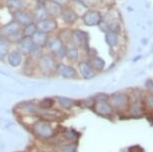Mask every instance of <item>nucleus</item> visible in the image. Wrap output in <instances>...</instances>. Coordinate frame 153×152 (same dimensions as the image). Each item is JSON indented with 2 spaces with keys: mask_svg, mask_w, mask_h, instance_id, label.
Instances as JSON below:
<instances>
[{
  "mask_svg": "<svg viewBox=\"0 0 153 152\" xmlns=\"http://www.w3.org/2000/svg\"><path fill=\"white\" fill-rule=\"evenodd\" d=\"M10 15H11V19L18 22L21 26H25V25L34 22L32 11L30 9H28V8L12 12V13H10Z\"/></svg>",
  "mask_w": 153,
  "mask_h": 152,
  "instance_id": "9",
  "label": "nucleus"
},
{
  "mask_svg": "<svg viewBox=\"0 0 153 152\" xmlns=\"http://www.w3.org/2000/svg\"><path fill=\"white\" fill-rule=\"evenodd\" d=\"M65 58L70 63H78L80 58V48L74 45H67Z\"/></svg>",
  "mask_w": 153,
  "mask_h": 152,
  "instance_id": "19",
  "label": "nucleus"
},
{
  "mask_svg": "<svg viewBox=\"0 0 153 152\" xmlns=\"http://www.w3.org/2000/svg\"><path fill=\"white\" fill-rule=\"evenodd\" d=\"M105 42L110 48H116L119 45V34L113 31L105 32Z\"/></svg>",
  "mask_w": 153,
  "mask_h": 152,
  "instance_id": "22",
  "label": "nucleus"
},
{
  "mask_svg": "<svg viewBox=\"0 0 153 152\" xmlns=\"http://www.w3.org/2000/svg\"><path fill=\"white\" fill-rule=\"evenodd\" d=\"M21 30H22L21 25H20L18 22H16L15 20H12V19H11L10 21H8L7 23L0 25V35L6 37V38L17 32H20Z\"/></svg>",
  "mask_w": 153,
  "mask_h": 152,
  "instance_id": "10",
  "label": "nucleus"
},
{
  "mask_svg": "<svg viewBox=\"0 0 153 152\" xmlns=\"http://www.w3.org/2000/svg\"><path fill=\"white\" fill-rule=\"evenodd\" d=\"M54 104H55V100L53 98H44L38 103V107L43 110H49L52 109Z\"/></svg>",
  "mask_w": 153,
  "mask_h": 152,
  "instance_id": "27",
  "label": "nucleus"
},
{
  "mask_svg": "<svg viewBox=\"0 0 153 152\" xmlns=\"http://www.w3.org/2000/svg\"><path fill=\"white\" fill-rule=\"evenodd\" d=\"M3 3L10 13L27 8V0H3Z\"/></svg>",
  "mask_w": 153,
  "mask_h": 152,
  "instance_id": "16",
  "label": "nucleus"
},
{
  "mask_svg": "<svg viewBox=\"0 0 153 152\" xmlns=\"http://www.w3.org/2000/svg\"><path fill=\"white\" fill-rule=\"evenodd\" d=\"M109 103L114 110L124 111L129 107L130 98H129L128 94L124 92H117L109 96Z\"/></svg>",
  "mask_w": 153,
  "mask_h": 152,
  "instance_id": "4",
  "label": "nucleus"
},
{
  "mask_svg": "<svg viewBox=\"0 0 153 152\" xmlns=\"http://www.w3.org/2000/svg\"><path fill=\"white\" fill-rule=\"evenodd\" d=\"M77 68H78V72L82 78L84 79H91L95 76V70L92 68L90 62L88 60H81L77 63Z\"/></svg>",
  "mask_w": 153,
  "mask_h": 152,
  "instance_id": "14",
  "label": "nucleus"
},
{
  "mask_svg": "<svg viewBox=\"0 0 153 152\" xmlns=\"http://www.w3.org/2000/svg\"><path fill=\"white\" fill-rule=\"evenodd\" d=\"M72 31H73V29H71V28H69V27L59 28L58 31L56 32V34H57V36H58L59 38L67 45V44H69V42L71 41Z\"/></svg>",
  "mask_w": 153,
  "mask_h": 152,
  "instance_id": "23",
  "label": "nucleus"
},
{
  "mask_svg": "<svg viewBox=\"0 0 153 152\" xmlns=\"http://www.w3.org/2000/svg\"><path fill=\"white\" fill-rule=\"evenodd\" d=\"M32 131L37 137L45 140L52 138L55 134V130L52 127V125L46 120H40V121L34 123Z\"/></svg>",
  "mask_w": 153,
  "mask_h": 152,
  "instance_id": "2",
  "label": "nucleus"
},
{
  "mask_svg": "<svg viewBox=\"0 0 153 152\" xmlns=\"http://www.w3.org/2000/svg\"><path fill=\"white\" fill-rule=\"evenodd\" d=\"M37 29L48 34H55L59 29L58 20L53 17H48L44 20L36 22Z\"/></svg>",
  "mask_w": 153,
  "mask_h": 152,
  "instance_id": "8",
  "label": "nucleus"
},
{
  "mask_svg": "<svg viewBox=\"0 0 153 152\" xmlns=\"http://www.w3.org/2000/svg\"><path fill=\"white\" fill-rule=\"evenodd\" d=\"M57 102L58 104L61 106L62 108L64 109H70L71 107H73L75 105V101L73 99L71 98H68V97H63V96H60V97H57Z\"/></svg>",
  "mask_w": 153,
  "mask_h": 152,
  "instance_id": "26",
  "label": "nucleus"
},
{
  "mask_svg": "<svg viewBox=\"0 0 153 152\" xmlns=\"http://www.w3.org/2000/svg\"><path fill=\"white\" fill-rule=\"evenodd\" d=\"M59 18L66 26H72L78 21L79 14L77 13V11L71 5H68V6L62 7Z\"/></svg>",
  "mask_w": 153,
  "mask_h": 152,
  "instance_id": "6",
  "label": "nucleus"
},
{
  "mask_svg": "<svg viewBox=\"0 0 153 152\" xmlns=\"http://www.w3.org/2000/svg\"><path fill=\"white\" fill-rule=\"evenodd\" d=\"M121 25L117 20H112L108 23V31H113V32H116L119 34L121 31Z\"/></svg>",
  "mask_w": 153,
  "mask_h": 152,
  "instance_id": "28",
  "label": "nucleus"
},
{
  "mask_svg": "<svg viewBox=\"0 0 153 152\" xmlns=\"http://www.w3.org/2000/svg\"><path fill=\"white\" fill-rule=\"evenodd\" d=\"M57 60L51 53L44 52L36 62V70L44 76H50L55 74Z\"/></svg>",
  "mask_w": 153,
  "mask_h": 152,
  "instance_id": "1",
  "label": "nucleus"
},
{
  "mask_svg": "<svg viewBox=\"0 0 153 152\" xmlns=\"http://www.w3.org/2000/svg\"><path fill=\"white\" fill-rule=\"evenodd\" d=\"M146 87L150 93H153V81L152 80H147L146 81Z\"/></svg>",
  "mask_w": 153,
  "mask_h": 152,
  "instance_id": "32",
  "label": "nucleus"
},
{
  "mask_svg": "<svg viewBox=\"0 0 153 152\" xmlns=\"http://www.w3.org/2000/svg\"><path fill=\"white\" fill-rule=\"evenodd\" d=\"M81 20H82V23L85 26L88 27L98 26L103 20V14L98 9L88 8L81 15Z\"/></svg>",
  "mask_w": 153,
  "mask_h": 152,
  "instance_id": "3",
  "label": "nucleus"
},
{
  "mask_svg": "<svg viewBox=\"0 0 153 152\" xmlns=\"http://www.w3.org/2000/svg\"><path fill=\"white\" fill-rule=\"evenodd\" d=\"M38 30L37 29V26H36V23L35 22H32V23H29L25 26H22V35L23 37H32V35L36 31Z\"/></svg>",
  "mask_w": 153,
  "mask_h": 152,
  "instance_id": "25",
  "label": "nucleus"
},
{
  "mask_svg": "<svg viewBox=\"0 0 153 152\" xmlns=\"http://www.w3.org/2000/svg\"><path fill=\"white\" fill-rule=\"evenodd\" d=\"M93 107L95 111L102 116H110L114 111L109 100H95Z\"/></svg>",
  "mask_w": 153,
  "mask_h": 152,
  "instance_id": "13",
  "label": "nucleus"
},
{
  "mask_svg": "<svg viewBox=\"0 0 153 152\" xmlns=\"http://www.w3.org/2000/svg\"><path fill=\"white\" fill-rule=\"evenodd\" d=\"M47 1L56 3V4H58L59 6H61V7H65V6H68V5L71 4L72 0H47Z\"/></svg>",
  "mask_w": 153,
  "mask_h": 152,
  "instance_id": "30",
  "label": "nucleus"
},
{
  "mask_svg": "<svg viewBox=\"0 0 153 152\" xmlns=\"http://www.w3.org/2000/svg\"><path fill=\"white\" fill-rule=\"evenodd\" d=\"M44 6L46 8V10H47L49 16L53 17V18H56V19L59 18L60 13H61V10H62L61 6H59V5L56 3H53V2L47 1V0L44 2Z\"/></svg>",
  "mask_w": 153,
  "mask_h": 152,
  "instance_id": "20",
  "label": "nucleus"
},
{
  "mask_svg": "<svg viewBox=\"0 0 153 152\" xmlns=\"http://www.w3.org/2000/svg\"><path fill=\"white\" fill-rule=\"evenodd\" d=\"M31 11H32L34 22H35V23L50 17L47 12V10H46L44 4H35V6H34V8Z\"/></svg>",
  "mask_w": 153,
  "mask_h": 152,
  "instance_id": "18",
  "label": "nucleus"
},
{
  "mask_svg": "<svg viewBox=\"0 0 153 152\" xmlns=\"http://www.w3.org/2000/svg\"><path fill=\"white\" fill-rule=\"evenodd\" d=\"M35 47L36 46L34 45L31 37H23L16 44V48L24 55V57L29 56L33 52V50L35 49Z\"/></svg>",
  "mask_w": 153,
  "mask_h": 152,
  "instance_id": "12",
  "label": "nucleus"
},
{
  "mask_svg": "<svg viewBox=\"0 0 153 152\" xmlns=\"http://www.w3.org/2000/svg\"><path fill=\"white\" fill-rule=\"evenodd\" d=\"M51 34H48L46 32H43V31H40V30H37L35 33L33 34L31 39L34 43V45L39 48H43L45 49V46L47 44V41L50 37Z\"/></svg>",
  "mask_w": 153,
  "mask_h": 152,
  "instance_id": "17",
  "label": "nucleus"
},
{
  "mask_svg": "<svg viewBox=\"0 0 153 152\" xmlns=\"http://www.w3.org/2000/svg\"><path fill=\"white\" fill-rule=\"evenodd\" d=\"M5 59L11 67L18 68L22 65L23 60H24V55L17 48H14V49H10Z\"/></svg>",
  "mask_w": 153,
  "mask_h": 152,
  "instance_id": "11",
  "label": "nucleus"
},
{
  "mask_svg": "<svg viewBox=\"0 0 153 152\" xmlns=\"http://www.w3.org/2000/svg\"><path fill=\"white\" fill-rule=\"evenodd\" d=\"M56 152H76V145L74 143H70V144L59 147Z\"/></svg>",
  "mask_w": 153,
  "mask_h": 152,
  "instance_id": "29",
  "label": "nucleus"
},
{
  "mask_svg": "<svg viewBox=\"0 0 153 152\" xmlns=\"http://www.w3.org/2000/svg\"><path fill=\"white\" fill-rule=\"evenodd\" d=\"M145 102H146V105L148 106L149 108L153 109V93H150L147 95L146 99H145Z\"/></svg>",
  "mask_w": 153,
  "mask_h": 152,
  "instance_id": "31",
  "label": "nucleus"
},
{
  "mask_svg": "<svg viewBox=\"0 0 153 152\" xmlns=\"http://www.w3.org/2000/svg\"><path fill=\"white\" fill-rule=\"evenodd\" d=\"M2 1H3V0H0V3H1V2H2Z\"/></svg>",
  "mask_w": 153,
  "mask_h": 152,
  "instance_id": "33",
  "label": "nucleus"
},
{
  "mask_svg": "<svg viewBox=\"0 0 153 152\" xmlns=\"http://www.w3.org/2000/svg\"><path fill=\"white\" fill-rule=\"evenodd\" d=\"M11 47H12V44L8 41L6 37L0 35V61H2V60L6 58Z\"/></svg>",
  "mask_w": 153,
  "mask_h": 152,
  "instance_id": "21",
  "label": "nucleus"
},
{
  "mask_svg": "<svg viewBox=\"0 0 153 152\" xmlns=\"http://www.w3.org/2000/svg\"><path fill=\"white\" fill-rule=\"evenodd\" d=\"M55 74L65 79H74L78 76V71L73 65L66 64V63L59 61L57 62Z\"/></svg>",
  "mask_w": 153,
  "mask_h": 152,
  "instance_id": "5",
  "label": "nucleus"
},
{
  "mask_svg": "<svg viewBox=\"0 0 153 152\" xmlns=\"http://www.w3.org/2000/svg\"><path fill=\"white\" fill-rule=\"evenodd\" d=\"M88 41H89V34L86 31L81 29H73V31H72L71 41L67 45H74V46H77L79 48L81 47L84 49L85 46L89 47Z\"/></svg>",
  "mask_w": 153,
  "mask_h": 152,
  "instance_id": "7",
  "label": "nucleus"
},
{
  "mask_svg": "<svg viewBox=\"0 0 153 152\" xmlns=\"http://www.w3.org/2000/svg\"><path fill=\"white\" fill-rule=\"evenodd\" d=\"M88 61L90 62L91 66L95 70V72L96 71H102L105 68V61L97 55L91 56Z\"/></svg>",
  "mask_w": 153,
  "mask_h": 152,
  "instance_id": "24",
  "label": "nucleus"
},
{
  "mask_svg": "<svg viewBox=\"0 0 153 152\" xmlns=\"http://www.w3.org/2000/svg\"><path fill=\"white\" fill-rule=\"evenodd\" d=\"M63 45H65V43L57 36L56 33L51 34L47 41V44H46V46H45V50H46V52L51 53L53 55V54H55Z\"/></svg>",
  "mask_w": 153,
  "mask_h": 152,
  "instance_id": "15",
  "label": "nucleus"
}]
</instances>
